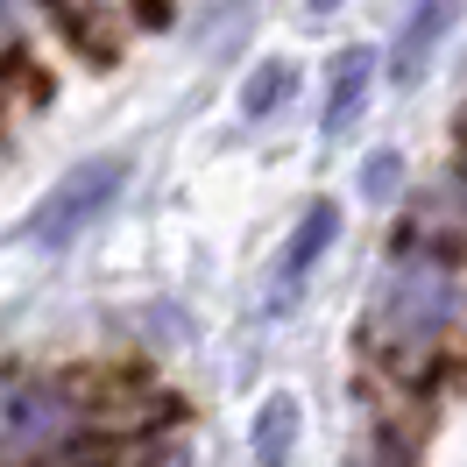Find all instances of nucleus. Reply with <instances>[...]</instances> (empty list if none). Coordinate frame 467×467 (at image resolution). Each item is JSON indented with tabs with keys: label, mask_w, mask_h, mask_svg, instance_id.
Listing matches in <instances>:
<instances>
[{
	"label": "nucleus",
	"mask_w": 467,
	"mask_h": 467,
	"mask_svg": "<svg viewBox=\"0 0 467 467\" xmlns=\"http://www.w3.org/2000/svg\"><path fill=\"white\" fill-rule=\"evenodd\" d=\"M368 86H376V50H348L340 57V71H333V92H326V135H348L354 120H361V107H368Z\"/></svg>",
	"instance_id": "obj_4"
},
{
	"label": "nucleus",
	"mask_w": 467,
	"mask_h": 467,
	"mask_svg": "<svg viewBox=\"0 0 467 467\" xmlns=\"http://www.w3.org/2000/svg\"><path fill=\"white\" fill-rule=\"evenodd\" d=\"M120 184H128V156H92L78 171L50 184V199L29 213V241L36 248H64V241H78V234L120 199Z\"/></svg>",
	"instance_id": "obj_1"
},
{
	"label": "nucleus",
	"mask_w": 467,
	"mask_h": 467,
	"mask_svg": "<svg viewBox=\"0 0 467 467\" xmlns=\"http://www.w3.org/2000/svg\"><path fill=\"white\" fill-rule=\"evenodd\" d=\"M397 177H404V156H397V149H376V156H368V163H361V192H368V199H389V192H397Z\"/></svg>",
	"instance_id": "obj_7"
},
{
	"label": "nucleus",
	"mask_w": 467,
	"mask_h": 467,
	"mask_svg": "<svg viewBox=\"0 0 467 467\" xmlns=\"http://www.w3.org/2000/svg\"><path fill=\"white\" fill-rule=\"evenodd\" d=\"M297 397L291 389H276V397H263V410H255V467H291V446H297Z\"/></svg>",
	"instance_id": "obj_5"
},
{
	"label": "nucleus",
	"mask_w": 467,
	"mask_h": 467,
	"mask_svg": "<svg viewBox=\"0 0 467 467\" xmlns=\"http://www.w3.org/2000/svg\"><path fill=\"white\" fill-rule=\"evenodd\" d=\"M461 22V0H418L404 15V29H397V50H389V78L397 86H418L425 78V64H432L439 36Z\"/></svg>",
	"instance_id": "obj_2"
},
{
	"label": "nucleus",
	"mask_w": 467,
	"mask_h": 467,
	"mask_svg": "<svg viewBox=\"0 0 467 467\" xmlns=\"http://www.w3.org/2000/svg\"><path fill=\"white\" fill-rule=\"evenodd\" d=\"M291 92H297V71H291V64H263V71L241 86V120H269Z\"/></svg>",
	"instance_id": "obj_6"
},
{
	"label": "nucleus",
	"mask_w": 467,
	"mask_h": 467,
	"mask_svg": "<svg viewBox=\"0 0 467 467\" xmlns=\"http://www.w3.org/2000/svg\"><path fill=\"white\" fill-rule=\"evenodd\" d=\"M333 7H340V0H312V15H333Z\"/></svg>",
	"instance_id": "obj_8"
},
{
	"label": "nucleus",
	"mask_w": 467,
	"mask_h": 467,
	"mask_svg": "<svg viewBox=\"0 0 467 467\" xmlns=\"http://www.w3.org/2000/svg\"><path fill=\"white\" fill-rule=\"evenodd\" d=\"M333 227H340V205H312V213H305V220H297V234H291V248H284V255H276V276H269V305H276V312H284V305H291L297 297V284H305V276H312V263H319L326 248H333Z\"/></svg>",
	"instance_id": "obj_3"
}]
</instances>
